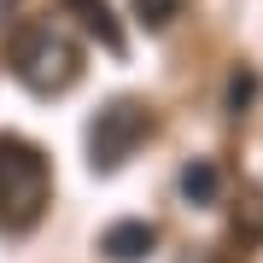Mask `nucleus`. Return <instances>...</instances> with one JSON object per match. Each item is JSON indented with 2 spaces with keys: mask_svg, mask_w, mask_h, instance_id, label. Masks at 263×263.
<instances>
[{
  "mask_svg": "<svg viewBox=\"0 0 263 263\" xmlns=\"http://www.w3.org/2000/svg\"><path fill=\"white\" fill-rule=\"evenodd\" d=\"M152 246H158V228H152V222H135V216H129V222H111L100 234V252L111 257V263H141V257H152Z\"/></svg>",
  "mask_w": 263,
  "mask_h": 263,
  "instance_id": "20e7f679",
  "label": "nucleus"
},
{
  "mask_svg": "<svg viewBox=\"0 0 263 263\" xmlns=\"http://www.w3.org/2000/svg\"><path fill=\"white\" fill-rule=\"evenodd\" d=\"M252 94H257V76H252V70H234V76H228V111L252 105Z\"/></svg>",
  "mask_w": 263,
  "mask_h": 263,
  "instance_id": "6e6552de",
  "label": "nucleus"
},
{
  "mask_svg": "<svg viewBox=\"0 0 263 263\" xmlns=\"http://www.w3.org/2000/svg\"><path fill=\"white\" fill-rule=\"evenodd\" d=\"M12 76L29 88V94H65V88L82 76V53H76V41L65 29L53 24H29L18 29V41H12Z\"/></svg>",
  "mask_w": 263,
  "mask_h": 263,
  "instance_id": "f257e3e1",
  "label": "nucleus"
},
{
  "mask_svg": "<svg viewBox=\"0 0 263 263\" xmlns=\"http://www.w3.org/2000/svg\"><path fill=\"white\" fill-rule=\"evenodd\" d=\"M6 6H12V0H0V18H6Z\"/></svg>",
  "mask_w": 263,
  "mask_h": 263,
  "instance_id": "1a4fd4ad",
  "label": "nucleus"
},
{
  "mask_svg": "<svg viewBox=\"0 0 263 263\" xmlns=\"http://www.w3.org/2000/svg\"><path fill=\"white\" fill-rule=\"evenodd\" d=\"M47 205V158L29 141H0V222L29 228Z\"/></svg>",
  "mask_w": 263,
  "mask_h": 263,
  "instance_id": "f03ea898",
  "label": "nucleus"
},
{
  "mask_svg": "<svg viewBox=\"0 0 263 263\" xmlns=\"http://www.w3.org/2000/svg\"><path fill=\"white\" fill-rule=\"evenodd\" d=\"M135 18H141L146 29H170L181 18V0H135Z\"/></svg>",
  "mask_w": 263,
  "mask_h": 263,
  "instance_id": "0eeeda50",
  "label": "nucleus"
},
{
  "mask_svg": "<svg viewBox=\"0 0 263 263\" xmlns=\"http://www.w3.org/2000/svg\"><path fill=\"white\" fill-rule=\"evenodd\" d=\"M59 6H65L70 18L88 29V35H100V47L111 53V59H123V53H129V41H123V24L111 18V6H105V0H59Z\"/></svg>",
  "mask_w": 263,
  "mask_h": 263,
  "instance_id": "39448f33",
  "label": "nucleus"
},
{
  "mask_svg": "<svg viewBox=\"0 0 263 263\" xmlns=\"http://www.w3.org/2000/svg\"><path fill=\"white\" fill-rule=\"evenodd\" d=\"M216 193H222V170L211 158H193L181 170V199H187V205H216Z\"/></svg>",
  "mask_w": 263,
  "mask_h": 263,
  "instance_id": "423d86ee",
  "label": "nucleus"
},
{
  "mask_svg": "<svg viewBox=\"0 0 263 263\" xmlns=\"http://www.w3.org/2000/svg\"><path fill=\"white\" fill-rule=\"evenodd\" d=\"M141 141H146V111L135 100H111L94 123H88V164H94L100 176H111V170L129 164V152Z\"/></svg>",
  "mask_w": 263,
  "mask_h": 263,
  "instance_id": "7ed1b4c3",
  "label": "nucleus"
}]
</instances>
